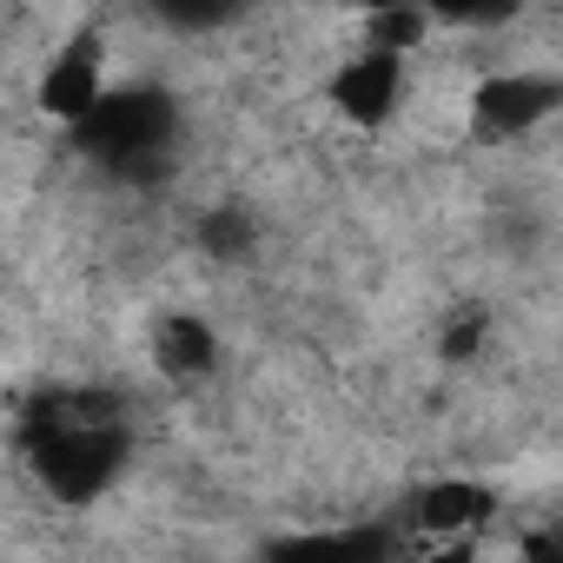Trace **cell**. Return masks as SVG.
Segmentation results:
<instances>
[{
    "label": "cell",
    "instance_id": "8",
    "mask_svg": "<svg viewBox=\"0 0 563 563\" xmlns=\"http://www.w3.org/2000/svg\"><path fill=\"white\" fill-rule=\"evenodd\" d=\"M153 358H159L166 378L192 385V378H206V372L219 365V339H212V325L192 319V312H159V325H153Z\"/></svg>",
    "mask_w": 563,
    "mask_h": 563
},
{
    "label": "cell",
    "instance_id": "2",
    "mask_svg": "<svg viewBox=\"0 0 563 563\" xmlns=\"http://www.w3.org/2000/svg\"><path fill=\"white\" fill-rule=\"evenodd\" d=\"M74 146H80L87 159H100L113 179L153 186V179H166V166H173L179 107H173V93H159V87H113V93L74 126Z\"/></svg>",
    "mask_w": 563,
    "mask_h": 563
},
{
    "label": "cell",
    "instance_id": "4",
    "mask_svg": "<svg viewBox=\"0 0 563 563\" xmlns=\"http://www.w3.org/2000/svg\"><path fill=\"white\" fill-rule=\"evenodd\" d=\"M325 100H332L352 126H385V120L398 113V100H405V60L365 47V54H352V60L332 74Z\"/></svg>",
    "mask_w": 563,
    "mask_h": 563
},
{
    "label": "cell",
    "instance_id": "1",
    "mask_svg": "<svg viewBox=\"0 0 563 563\" xmlns=\"http://www.w3.org/2000/svg\"><path fill=\"white\" fill-rule=\"evenodd\" d=\"M126 424L107 391H41L21 418V451L60 504H93L126 464Z\"/></svg>",
    "mask_w": 563,
    "mask_h": 563
},
{
    "label": "cell",
    "instance_id": "7",
    "mask_svg": "<svg viewBox=\"0 0 563 563\" xmlns=\"http://www.w3.org/2000/svg\"><path fill=\"white\" fill-rule=\"evenodd\" d=\"M258 563H385V530H299V537H272Z\"/></svg>",
    "mask_w": 563,
    "mask_h": 563
},
{
    "label": "cell",
    "instance_id": "13",
    "mask_svg": "<svg viewBox=\"0 0 563 563\" xmlns=\"http://www.w3.org/2000/svg\"><path fill=\"white\" fill-rule=\"evenodd\" d=\"M523 563H563V523H550V530H523Z\"/></svg>",
    "mask_w": 563,
    "mask_h": 563
},
{
    "label": "cell",
    "instance_id": "11",
    "mask_svg": "<svg viewBox=\"0 0 563 563\" xmlns=\"http://www.w3.org/2000/svg\"><path fill=\"white\" fill-rule=\"evenodd\" d=\"M484 339H490V312H484V306H464V312H451V325L438 332V352H444L451 365H464V358H477Z\"/></svg>",
    "mask_w": 563,
    "mask_h": 563
},
{
    "label": "cell",
    "instance_id": "3",
    "mask_svg": "<svg viewBox=\"0 0 563 563\" xmlns=\"http://www.w3.org/2000/svg\"><path fill=\"white\" fill-rule=\"evenodd\" d=\"M556 107H563V80H550V74H490L471 93V120L490 140H517V133L543 126Z\"/></svg>",
    "mask_w": 563,
    "mask_h": 563
},
{
    "label": "cell",
    "instance_id": "6",
    "mask_svg": "<svg viewBox=\"0 0 563 563\" xmlns=\"http://www.w3.org/2000/svg\"><path fill=\"white\" fill-rule=\"evenodd\" d=\"M490 517H497V497H490V484H477V477H438V484L418 497V523H424L431 537H444V543H471Z\"/></svg>",
    "mask_w": 563,
    "mask_h": 563
},
{
    "label": "cell",
    "instance_id": "14",
    "mask_svg": "<svg viewBox=\"0 0 563 563\" xmlns=\"http://www.w3.org/2000/svg\"><path fill=\"white\" fill-rule=\"evenodd\" d=\"M424 563H471V543H438L424 550Z\"/></svg>",
    "mask_w": 563,
    "mask_h": 563
},
{
    "label": "cell",
    "instance_id": "12",
    "mask_svg": "<svg viewBox=\"0 0 563 563\" xmlns=\"http://www.w3.org/2000/svg\"><path fill=\"white\" fill-rule=\"evenodd\" d=\"M159 21L173 27V34H212V27H225V21H239L232 8H159Z\"/></svg>",
    "mask_w": 563,
    "mask_h": 563
},
{
    "label": "cell",
    "instance_id": "9",
    "mask_svg": "<svg viewBox=\"0 0 563 563\" xmlns=\"http://www.w3.org/2000/svg\"><path fill=\"white\" fill-rule=\"evenodd\" d=\"M199 245L219 258V265H245L252 245H258V219L245 206H206L199 212Z\"/></svg>",
    "mask_w": 563,
    "mask_h": 563
},
{
    "label": "cell",
    "instance_id": "10",
    "mask_svg": "<svg viewBox=\"0 0 563 563\" xmlns=\"http://www.w3.org/2000/svg\"><path fill=\"white\" fill-rule=\"evenodd\" d=\"M424 34H431V14H424V8H378V14L365 21V47H372V54H398V60H405Z\"/></svg>",
    "mask_w": 563,
    "mask_h": 563
},
{
    "label": "cell",
    "instance_id": "5",
    "mask_svg": "<svg viewBox=\"0 0 563 563\" xmlns=\"http://www.w3.org/2000/svg\"><path fill=\"white\" fill-rule=\"evenodd\" d=\"M107 93H113V87L100 80V41H93V34H80L74 47H60V54H54V67L41 74V107H47L67 133H74V126H80Z\"/></svg>",
    "mask_w": 563,
    "mask_h": 563
}]
</instances>
